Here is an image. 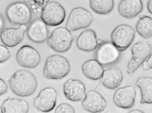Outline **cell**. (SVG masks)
<instances>
[{
    "label": "cell",
    "instance_id": "1",
    "mask_svg": "<svg viewBox=\"0 0 152 113\" xmlns=\"http://www.w3.org/2000/svg\"><path fill=\"white\" fill-rule=\"evenodd\" d=\"M9 83L13 92L20 97H26L32 95L36 91L37 86L35 76L26 70H20L15 72L10 78Z\"/></svg>",
    "mask_w": 152,
    "mask_h": 113
},
{
    "label": "cell",
    "instance_id": "2",
    "mask_svg": "<svg viewBox=\"0 0 152 113\" xmlns=\"http://www.w3.org/2000/svg\"><path fill=\"white\" fill-rule=\"evenodd\" d=\"M70 63L64 56L58 54L50 55L46 58L43 71V75L46 78L59 80L69 73Z\"/></svg>",
    "mask_w": 152,
    "mask_h": 113
},
{
    "label": "cell",
    "instance_id": "3",
    "mask_svg": "<svg viewBox=\"0 0 152 113\" xmlns=\"http://www.w3.org/2000/svg\"><path fill=\"white\" fill-rule=\"evenodd\" d=\"M73 41L71 32L66 27L55 29L47 39L48 45L56 52L64 53L70 48Z\"/></svg>",
    "mask_w": 152,
    "mask_h": 113
},
{
    "label": "cell",
    "instance_id": "4",
    "mask_svg": "<svg viewBox=\"0 0 152 113\" xmlns=\"http://www.w3.org/2000/svg\"><path fill=\"white\" fill-rule=\"evenodd\" d=\"M93 20L92 15L89 11L82 7H76L70 12L65 27L73 32L88 27Z\"/></svg>",
    "mask_w": 152,
    "mask_h": 113
},
{
    "label": "cell",
    "instance_id": "5",
    "mask_svg": "<svg viewBox=\"0 0 152 113\" xmlns=\"http://www.w3.org/2000/svg\"><path fill=\"white\" fill-rule=\"evenodd\" d=\"M135 31L131 26L125 24L119 25L112 31L111 41L121 51L126 49L134 39Z\"/></svg>",
    "mask_w": 152,
    "mask_h": 113
},
{
    "label": "cell",
    "instance_id": "6",
    "mask_svg": "<svg viewBox=\"0 0 152 113\" xmlns=\"http://www.w3.org/2000/svg\"><path fill=\"white\" fill-rule=\"evenodd\" d=\"M132 56L129 61L126 73L131 75L142 64L150 55L151 47L145 41H140L134 44L131 47Z\"/></svg>",
    "mask_w": 152,
    "mask_h": 113
},
{
    "label": "cell",
    "instance_id": "7",
    "mask_svg": "<svg viewBox=\"0 0 152 113\" xmlns=\"http://www.w3.org/2000/svg\"><path fill=\"white\" fill-rule=\"evenodd\" d=\"M6 15L9 21L17 25H26L32 17V12L28 5L23 2L18 1L13 3L7 8Z\"/></svg>",
    "mask_w": 152,
    "mask_h": 113
},
{
    "label": "cell",
    "instance_id": "8",
    "mask_svg": "<svg viewBox=\"0 0 152 113\" xmlns=\"http://www.w3.org/2000/svg\"><path fill=\"white\" fill-rule=\"evenodd\" d=\"M66 15L63 7L58 3L52 1L47 3L44 7L40 18L47 25L56 26L64 22Z\"/></svg>",
    "mask_w": 152,
    "mask_h": 113
},
{
    "label": "cell",
    "instance_id": "9",
    "mask_svg": "<svg viewBox=\"0 0 152 113\" xmlns=\"http://www.w3.org/2000/svg\"><path fill=\"white\" fill-rule=\"evenodd\" d=\"M120 52L111 41H103L97 47L96 59L102 65H110L118 60Z\"/></svg>",
    "mask_w": 152,
    "mask_h": 113
},
{
    "label": "cell",
    "instance_id": "10",
    "mask_svg": "<svg viewBox=\"0 0 152 113\" xmlns=\"http://www.w3.org/2000/svg\"><path fill=\"white\" fill-rule=\"evenodd\" d=\"M57 93L55 89L47 87L42 89L35 98L34 105L38 110L48 112L55 107L56 102Z\"/></svg>",
    "mask_w": 152,
    "mask_h": 113
},
{
    "label": "cell",
    "instance_id": "11",
    "mask_svg": "<svg viewBox=\"0 0 152 113\" xmlns=\"http://www.w3.org/2000/svg\"><path fill=\"white\" fill-rule=\"evenodd\" d=\"M16 60L18 64L22 67L34 68L39 63L41 57L35 48L29 45H25L17 51Z\"/></svg>",
    "mask_w": 152,
    "mask_h": 113
},
{
    "label": "cell",
    "instance_id": "12",
    "mask_svg": "<svg viewBox=\"0 0 152 113\" xmlns=\"http://www.w3.org/2000/svg\"><path fill=\"white\" fill-rule=\"evenodd\" d=\"M63 92L66 98L73 101L83 100L86 96L85 85L80 81L69 78L65 83Z\"/></svg>",
    "mask_w": 152,
    "mask_h": 113
},
{
    "label": "cell",
    "instance_id": "13",
    "mask_svg": "<svg viewBox=\"0 0 152 113\" xmlns=\"http://www.w3.org/2000/svg\"><path fill=\"white\" fill-rule=\"evenodd\" d=\"M135 96L134 88L131 86H127L118 89L114 93L113 99L118 107L129 109L134 105Z\"/></svg>",
    "mask_w": 152,
    "mask_h": 113
},
{
    "label": "cell",
    "instance_id": "14",
    "mask_svg": "<svg viewBox=\"0 0 152 113\" xmlns=\"http://www.w3.org/2000/svg\"><path fill=\"white\" fill-rule=\"evenodd\" d=\"M82 104L86 110L91 112L97 113L102 112L105 109L107 103L100 93L91 90L86 94Z\"/></svg>",
    "mask_w": 152,
    "mask_h": 113
},
{
    "label": "cell",
    "instance_id": "15",
    "mask_svg": "<svg viewBox=\"0 0 152 113\" xmlns=\"http://www.w3.org/2000/svg\"><path fill=\"white\" fill-rule=\"evenodd\" d=\"M27 28L28 27L25 24L20 25L18 28H7L1 32V40L6 46L14 47L22 41L24 33L27 30Z\"/></svg>",
    "mask_w": 152,
    "mask_h": 113
},
{
    "label": "cell",
    "instance_id": "16",
    "mask_svg": "<svg viewBox=\"0 0 152 113\" xmlns=\"http://www.w3.org/2000/svg\"><path fill=\"white\" fill-rule=\"evenodd\" d=\"M27 31L29 38L36 43L44 42L47 39L49 34L47 25L41 18L33 20L28 27Z\"/></svg>",
    "mask_w": 152,
    "mask_h": 113
},
{
    "label": "cell",
    "instance_id": "17",
    "mask_svg": "<svg viewBox=\"0 0 152 113\" xmlns=\"http://www.w3.org/2000/svg\"><path fill=\"white\" fill-rule=\"evenodd\" d=\"M76 43L79 49L86 52L94 50L98 45L95 32L90 29L83 31L77 37Z\"/></svg>",
    "mask_w": 152,
    "mask_h": 113
},
{
    "label": "cell",
    "instance_id": "18",
    "mask_svg": "<svg viewBox=\"0 0 152 113\" xmlns=\"http://www.w3.org/2000/svg\"><path fill=\"white\" fill-rule=\"evenodd\" d=\"M143 8L142 0H121L118 6L119 14L127 19L136 17L142 11Z\"/></svg>",
    "mask_w": 152,
    "mask_h": 113
},
{
    "label": "cell",
    "instance_id": "19",
    "mask_svg": "<svg viewBox=\"0 0 152 113\" xmlns=\"http://www.w3.org/2000/svg\"><path fill=\"white\" fill-rule=\"evenodd\" d=\"M101 82L106 88L114 89L121 84L123 78L121 71L115 67L104 71Z\"/></svg>",
    "mask_w": 152,
    "mask_h": 113
},
{
    "label": "cell",
    "instance_id": "20",
    "mask_svg": "<svg viewBox=\"0 0 152 113\" xmlns=\"http://www.w3.org/2000/svg\"><path fill=\"white\" fill-rule=\"evenodd\" d=\"M29 109L26 101L16 98H7L3 102L1 107L3 113H27Z\"/></svg>",
    "mask_w": 152,
    "mask_h": 113
},
{
    "label": "cell",
    "instance_id": "21",
    "mask_svg": "<svg viewBox=\"0 0 152 113\" xmlns=\"http://www.w3.org/2000/svg\"><path fill=\"white\" fill-rule=\"evenodd\" d=\"M82 69L86 77L94 80L100 78L104 71L102 65L95 59L86 61L82 65Z\"/></svg>",
    "mask_w": 152,
    "mask_h": 113
},
{
    "label": "cell",
    "instance_id": "22",
    "mask_svg": "<svg viewBox=\"0 0 152 113\" xmlns=\"http://www.w3.org/2000/svg\"><path fill=\"white\" fill-rule=\"evenodd\" d=\"M140 90L141 98L140 103L152 104V78L143 77L139 78L136 83Z\"/></svg>",
    "mask_w": 152,
    "mask_h": 113
},
{
    "label": "cell",
    "instance_id": "23",
    "mask_svg": "<svg viewBox=\"0 0 152 113\" xmlns=\"http://www.w3.org/2000/svg\"><path fill=\"white\" fill-rule=\"evenodd\" d=\"M89 4L91 9L95 13L105 15L113 10L114 2L113 0H90Z\"/></svg>",
    "mask_w": 152,
    "mask_h": 113
},
{
    "label": "cell",
    "instance_id": "24",
    "mask_svg": "<svg viewBox=\"0 0 152 113\" xmlns=\"http://www.w3.org/2000/svg\"><path fill=\"white\" fill-rule=\"evenodd\" d=\"M137 33L142 37L148 38L152 36V18L145 15L139 19L136 25Z\"/></svg>",
    "mask_w": 152,
    "mask_h": 113
},
{
    "label": "cell",
    "instance_id": "25",
    "mask_svg": "<svg viewBox=\"0 0 152 113\" xmlns=\"http://www.w3.org/2000/svg\"><path fill=\"white\" fill-rule=\"evenodd\" d=\"M55 113H74L75 111L73 108L69 104L64 103L60 104L56 108Z\"/></svg>",
    "mask_w": 152,
    "mask_h": 113
},
{
    "label": "cell",
    "instance_id": "26",
    "mask_svg": "<svg viewBox=\"0 0 152 113\" xmlns=\"http://www.w3.org/2000/svg\"><path fill=\"white\" fill-rule=\"evenodd\" d=\"M10 52L7 48L5 46L0 45V63H4L10 57Z\"/></svg>",
    "mask_w": 152,
    "mask_h": 113
},
{
    "label": "cell",
    "instance_id": "27",
    "mask_svg": "<svg viewBox=\"0 0 152 113\" xmlns=\"http://www.w3.org/2000/svg\"><path fill=\"white\" fill-rule=\"evenodd\" d=\"M7 90V86L4 81L0 78V95L5 94Z\"/></svg>",
    "mask_w": 152,
    "mask_h": 113
},
{
    "label": "cell",
    "instance_id": "28",
    "mask_svg": "<svg viewBox=\"0 0 152 113\" xmlns=\"http://www.w3.org/2000/svg\"><path fill=\"white\" fill-rule=\"evenodd\" d=\"M0 32H1L4 29L5 25L4 19L1 15H0Z\"/></svg>",
    "mask_w": 152,
    "mask_h": 113
},
{
    "label": "cell",
    "instance_id": "29",
    "mask_svg": "<svg viewBox=\"0 0 152 113\" xmlns=\"http://www.w3.org/2000/svg\"><path fill=\"white\" fill-rule=\"evenodd\" d=\"M147 7L149 12L152 14V0H148L147 3Z\"/></svg>",
    "mask_w": 152,
    "mask_h": 113
},
{
    "label": "cell",
    "instance_id": "30",
    "mask_svg": "<svg viewBox=\"0 0 152 113\" xmlns=\"http://www.w3.org/2000/svg\"><path fill=\"white\" fill-rule=\"evenodd\" d=\"M146 61L150 68L152 69V53L149 56Z\"/></svg>",
    "mask_w": 152,
    "mask_h": 113
},
{
    "label": "cell",
    "instance_id": "31",
    "mask_svg": "<svg viewBox=\"0 0 152 113\" xmlns=\"http://www.w3.org/2000/svg\"><path fill=\"white\" fill-rule=\"evenodd\" d=\"M142 68L145 70H147L150 68L146 61H145L142 64Z\"/></svg>",
    "mask_w": 152,
    "mask_h": 113
},
{
    "label": "cell",
    "instance_id": "32",
    "mask_svg": "<svg viewBox=\"0 0 152 113\" xmlns=\"http://www.w3.org/2000/svg\"><path fill=\"white\" fill-rule=\"evenodd\" d=\"M129 113H142L144 112L138 109H134L130 111Z\"/></svg>",
    "mask_w": 152,
    "mask_h": 113
},
{
    "label": "cell",
    "instance_id": "33",
    "mask_svg": "<svg viewBox=\"0 0 152 113\" xmlns=\"http://www.w3.org/2000/svg\"><path fill=\"white\" fill-rule=\"evenodd\" d=\"M145 15L144 14H139L138 16V17L139 19H141L142 18H143V17H144Z\"/></svg>",
    "mask_w": 152,
    "mask_h": 113
}]
</instances>
